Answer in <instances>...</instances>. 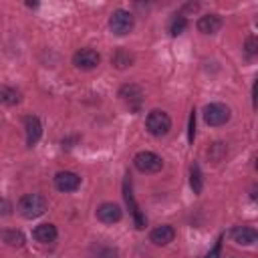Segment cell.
Wrapping results in <instances>:
<instances>
[{
	"label": "cell",
	"instance_id": "6da1fadb",
	"mask_svg": "<svg viewBox=\"0 0 258 258\" xmlns=\"http://www.w3.org/2000/svg\"><path fill=\"white\" fill-rule=\"evenodd\" d=\"M18 214L26 220H34V218H40L46 210H48V202L44 196L40 194H24L20 200H18Z\"/></svg>",
	"mask_w": 258,
	"mask_h": 258
},
{
	"label": "cell",
	"instance_id": "7a4b0ae2",
	"mask_svg": "<svg viewBox=\"0 0 258 258\" xmlns=\"http://www.w3.org/2000/svg\"><path fill=\"white\" fill-rule=\"evenodd\" d=\"M145 129H147L153 137H163V135H167L169 129H171V117H169L165 111H161V109H153V111H149L147 117H145Z\"/></svg>",
	"mask_w": 258,
	"mask_h": 258
},
{
	"label": "cell",
	"instance_id": "3957f363",
	"mask_svg": "<svg viewBox=\"0 0 258 258\" xmlns=\"http://www.w3.org/2000/svg\"><path fill=\"white\" fill-rule=\"evenodd\" d=\"M133 26H135V16H133V12H129L125 8H117L109 16V30L117 36L129 34L133 30Z\"/></svg>",
	"mask_w": 258,
	"mask_h": 258
},
{
	"label": "cell",
	"instance_id": "277c9868",
	"mask_svg": "<svg viewBox=\"0 0 258 258\" xmlns=\"http://www.w3.org/2000/svg\"><path fill=\"white\" fill-rule=\"evenodd\" d=\"M119 99L125 103V107L131 111V113H139L141 107H143V101H145V93L139 85L135 83H127L119 89Z\"/></svg>",
	"mask_w": 258,
	"mask_h": 258
},
{
	"label": "cell",
	"instance_id": "5b68a950",
	"mask_svg": "<svg viewBox=\"0 0 258 258\" xmlns=\"http://www.w3.org/2000/svg\"><path fill=\"white\" fill-rule=\"evenodd\" d=\"M232 117V111L228 105L224 103H210L204 107V121L210 125V127H220V125H226Z\"/></svg>",
	"mask_w": 258,
	"mask_h": 258
},
{
	"label": "cell",
	"instance_id": "8992f818",
	"mask_svg": "<svg viewBox=\"0 0 258 258\" xmlns=\"http://www.w3.org/2000/svg\"><path fill=\"white\" fill-rule=\"evenodd\" d=\"M133 165L141 173H157L163 167V159L153 151H139L133 157Z\"/></svg>",
	"mask_w": 258,
	"mask_h": 258
},
{
	"label": "cell",
	"instance_id": "52a82bcc",
	"mask_svg": "<svg viewBox=\"0 0 258 258\" xmlns=\"http://www.w3.org/2000/svg\"><path fill=\"white\" fill-rule=\"evenodd\" d=\"M123 198H125V204H127V206H129V210H131V216H133L135 228H137V230H143V228L147 226V218L139 212V206H137V202H135V198H133V191H131V179H129V175H125V183H123Z\"/></svg>",
	"mask_w": 258,
	"mask_h": 258
},
{
	"label": "cell",
	"instance_id": "ba28073f",
	"mask_svg": "<svg viewBox=\"0 0 258 258\" xmlns=\"http://www.w3.org/2000/svg\"><path fill=\"white\" fill-rule=\"evenodd\" d=\"M99 62H101V54L95 48H79L73 54V64L81 71H91L99 67Z\"/></svg>",
	"mask_w": 258,
	"mask_h": 258
},
{
	"label": "cell",
	"instance_id": "9c48e42d",
	"mask_svg": "<svg viewBox=\"0 0 258 258\" xmlns=\"http://www.w3.org/2000/svg\"><path fill=\"white\" fill-rule=\"evenodd\" d=\"M54 187H56L58 191H62V194L77 191V189L81 187V175L75 173V171H69V169L58 171V173L54 175Z\"/></svg>",
	"mask_w": 258,
	"mask_h": 258
},
{
	"label": "cell",
	"instance_id": "30bf717a",
	"mask_svg": "<svg viewBox=\"0 0 258 258\" xmlns=\"http://www.w3.org/2000/svg\"><path fill=\"white\" fill-rule=\"evenodd\" d=\"M97 220L103 222V224H117L121 218H123V210L119 204H113V202H103L97 212H95Z\"/></svg>",
	"mask_w": 258,
	"mask_h": 258
},
{
	"label": "cell",
	"instance_id": "8fae6325",
	"mask_svg": "<svg viewBox=\"0 0 258 258\" xmlns=\"http://www.w3.org/2000/svg\"><path fill=\"white\" fill-rule=\"evenodd\" d=\"M224 26V20H222V16L220 14H204V16H200L198 18V22H196V28H198V32H202V34H216L220 28Z\"/></svg>",
	"mask_w": 258,
	"mask_h": 258
},
{
	"label": "cell",
	"instance_id": "7c38bea8",
	"mask_svg": "<svg viewBox=\"0 0 258 258\" xmlns=\"http://www.w3.org/2000/svg\"><path fill=\"white\" fill-rule=\"evenodd\" d=\"M230 236L238 246H252L258 242V232L252 226H236L230 232Z\"/></svg>",
	"mask_w": 258,
	"mask_h": 258
},
{
	"label": "cell",
	"instance_id": "4fadbf2b",
	"mask_svg": "<svg viewBox=\"0 0 258 258\" xmlns=\"http://www.w3.org/2000/svg\"><path fill=\"white\" fill-rule=\"evenodd\" d=\"M24 129H26V145L34 147L38 143V139L42 137V123H40V119L34 117V115L24 117Z\"/></svg>",
	"mask_w": 258,
	"mask_h": 258
},
{
	"label": "cell",
	"instance_id": "5bb4252c",
	"mask_svg": "<svg viewBox=\"0 0 258 258\" xmlns=\"http://www.w3.org/2000/svg\"><path fill=\"white\" fill-rule=\"evenodd\" d=\"M175 238V230L173 226L169 224H161V226H155L151 232H149V240L155 244V246H167L171 244Z\"/></svg>",
	"mask_w": 258,
	"mask_h": 258
},
{
	"label": "cell",
	"instance_id": "9a60e30c",
	"mask_svg": "<svg viewBox=\"0 0 258 258\" xmlns=\"http://www.w3.org/2000/svg\"><path fill=\"white\" fill-rule=\"evenodd\" d=\"M56 236H58L56 226H54V224H48V222L38 224V226L32 230V238H34L36 242H40V244H50V242L56 240Z\"/></svg>",
	"mask_w": 258,
	"mask_h": 258
},
{
	"label": "cell",
	"instance_id": "2e32d148",
	"mask_svg": "<svg viewBox=\"0 0 258 258\" xmlns=\"http://www.w3.org/2000/svg\"><path fill=\"white\" fill-rule=\"evenodd\" d=\"M226 155H228V143H224V141H214V143H210V147L206 149V157H208V161H212V163L224 161Z\"/></svg>",
	"mask_w": 258,
	"mask_h": 258
},
{
	"label": "cell",
	"instance_id": "e0dca14e",
	"mask_svg": "<svg viewBox=\"0 0 258 258\" xmlns=\"http://www.w3.org/2000/svg\"><path fill=\"white\" fill-rule=\"evenodd\" d=\"M133 60H135V56H133V52H129L127 48H117V50L113 52V56H111V64H113L115 69H119V71L131 67Z\"/></svg>",
	"mask_w": 258,
	"mask_h": 258
},
{
	"label": "cell",
	"instance_id": "ac0fdd59",
	"mask_svg": "<svg viewBox=\"0 0 258 258\" xmlns=\"http://www.w3.org/2000/svg\"><path fill=\"white\" fill-rule=\"evenodd\" d=\"M0 240L12 248H20L24 246V234L20 230H12V228H6L0 232Z\"/></svg>",
	"mask_w": 258,
	"mask_h": 258
},
{
	"label": "cell",
	"instance_id": "d6986e66",
	"mask_svg": "<svg viewBox=\"0 0 258 258\" xmlns=\"http://www.w3.org/2000/svg\"><path fill=\"white\" fill-rule=\"evenodd\" d=\"M22 101V95H20V91L18 89H14V87H0V103L2 105H8V107H14V105H18Z\"/></svg>",
	"mask_w": 258,
	"mask_h": 258
},
{
	"label": "cell",
	"instance_id": "ffe728a7",
	"mask_svg": "<svg viewBox=\"0 0 258 258\" xmlns=\"http://www.w3.org/2000/svg\"><path fill=\"white\" fill-rule=\"evenodd\" d=\"M189 183H191L194 194H200L204 187V179H202V171H200L198 163H191V167H189Z\"/></svg>",
	"mask_w": 258,
	"mask_h": 258
},
{
	"label": "cell",
	"instance_id": "44dd1931",
	"mask_svg": "<svg viewBox=\"0 0 258 258\" xmlns=\"http://www.w3.org/2000/svg\"><path fill=\"white\" fill-rule=\"evenodd\" d=\"M91 252L95 258H117V250L111 246H105V244H95L91 248Z\"/></svg>",
	"mask_w": 258,
	"mask_h": 258
},
{
	"label": "cell",
	"instance_id": "7402d4cb",
	"mask_svg": "<svg viewBox=\"0 0 258 258\" xmlns=\"http://www.w3.org/2000/svg\"><path fill=\"white\" fill-rule=\"evenodd\" d=\"M185 28H187V20H185L183 16H175V18L169 22V34H171V36H179V34H183Z\"/></svg>",
	"mask_w": 258,
	"mask_h": 258
},
{
	"label": "cell",
	"instance_id": "603a6c76",
	"mask_svg": "<svg viewBox=\"0 0 258 258\" xmlns=\"http://www.w3.org/2000/svg\"><path fill=\"white\" fill-rule=\"evenodd\" d=\"M244 52H246V56H256L258 54V40H256V36H248L246 38V42H244Z\"/></svg>",
	"mask_w": 258,
	"mask_h": 258
},
{
	"label": "cell",
	"instance_id": "cb8c5ba5",
	"mask_svg": "<svg viewBox=\"0 0 258 258\" xmlns=\"http://www.w3.org/2000/svg\"><path fill=\"white\" fill-rule=\"evenodd\" d=\"M12 210H14L12 202H10V200H6V198H0V216H10V214H12Z\"/></svg>",
	"mask_w": 258,
	"mask_h": 258
},
{
	"label": "cell",
	"instance_id": "d4e9b609",
	"mask_svg": "<svg viewBox=\"0 0 258 258\" xmlns=\"http://www.w3.org/2000/svg\"><path fill=\"white\" fill-rule=\"evenodd\" d=\"M187 137H189V141H194V137H196V111H194V109L189 111V129H187Z\"/></svg>",
	"mask_w": 258,
	"mask_h": 258
},
{
	"label": "cell",
	"instance_id": "484cf974",
	"mask_svg": "<svg viewBox=\"0 0 258 258\" xmlns=\"http://www.w3.org/2000/svg\"><path fill=\"white\" fill-rule=\"evenodd\" d=\"M220 246H222V238H218V242H216L214 250H212V252H208V256H206V258H218V254H220Z\"/></svg>",
	"mask_w": 258,
	"mask_h": 258
}]
</instances>
